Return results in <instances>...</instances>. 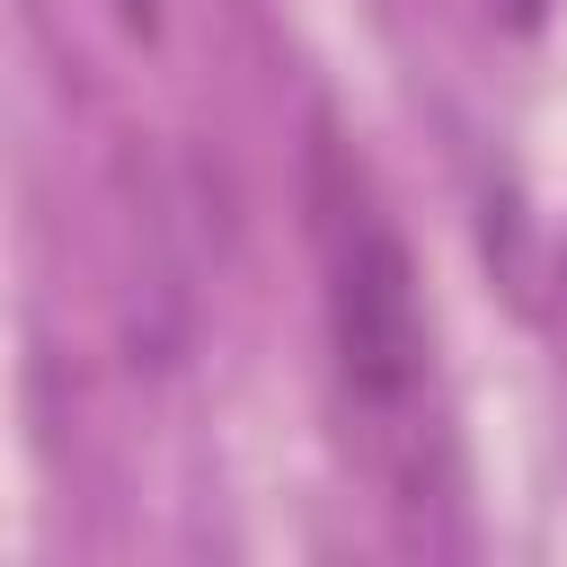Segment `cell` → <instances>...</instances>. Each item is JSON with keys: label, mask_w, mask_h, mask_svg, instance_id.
<instances>
[{"label": "cell", "mask_w": 567, "mask_h": 567, "mask_svg": "<svg viewBox=\"0 0 567 567\" xmlns=\"http://www.w3.org/2000/svg\"><path fill=\"white\" fill-rule=\"evenodd\" d=\"M337 363L346 390L372 408H399L416 390L425 337H416V275L390 221H346L337 230Z\"/></svg>", "instance_id": "obj_1"}, {"label": "cell", "mask_w": 567, "mask_h": 567, "mask_svg": "<svg viewBox=\"0 0 567 567\" xmlns=\"http://www.w3.org/2000/svg\"><path fill=\"white\" fill-rule=\"evenodd\" d=\"M115 18H124L133 35H151V27H159V0H115Z\"/></svg>", "instance_id": "obj_2"}, {"label": "cell", "mask_w": 567, "mask_h": 567, "mask_svg": "<svg viewBox=\"0 0 567 567\" xmlns=\"http://www.w3.org/2000/svg\"><path fill=\"white\" fill-rule=\"evenodd\" d=\"M505 9V27H540V0H496Z\"/></svg>", "instance_id": "obj_3"}]
</instances>
